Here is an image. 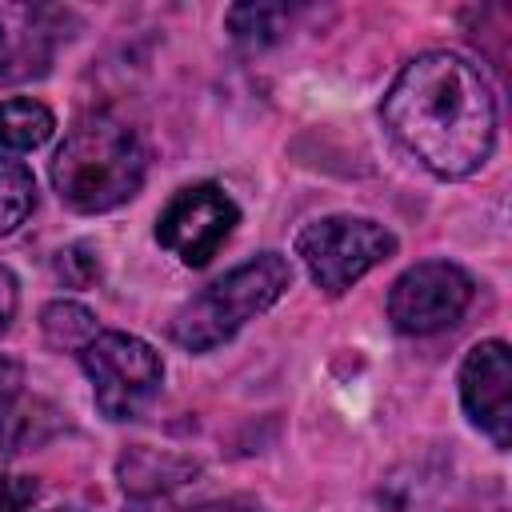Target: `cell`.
I'll use <instances>...</instances> for the list:
<instances>
[{
	"mask_svg": "<svg viewBox=\"0 0 512 512\" xmlns=\"http://www.w3.org/2000/svg\"><path fill=\"white\" fill-rule=\"evenodd\" d=\"M92 380V400L108 420H136L160 396L164 364L160 352L132 332H96L80 352Z\"/></svg>",
	"mask_w": 512,
	"mask_h": 512,
	"instance_id": "obj_5",
	"label": "cell"
},
{
	"mask_svg": "<svg viewBox=\"0 0 512 512\" xmlns=\"http://www.w3.org/2000/svg\"><path fill=\"white\" fill-rule=\"evenodd\" d=\"M196 472H200L196 460L176 456V452H156V448H128L116 464L120 488L132 500H160L176 492L180 484H188Z\"/></svg>",
	"mask_w": 512,
	"mask_h": 512,
	"instance_id": "obj_10",
	"label": "cell"
},
{
	"mask_svg": "<svg viewBox=\"0 0 512 512\" xmlns=\"http://www.w3.org/2000/svg\"><path fill=\"white\" fill-rule=\"evenodd\" d=\"M52 512H84V508H52Z\"/></svg>",
	"mask_w": 512,
	"mask_h": 512,
	"instance_id": "obj_21",
	"label": "cell"
},
{
	"mask_svg": "<svg viewBox=\"0 0 512 512\" xmlns=\"http://www.w3.org/2000/svg\"><path fill=\"white\" fill-rule=\"evenodd\" d=\"M240 504H212V508H196V512H236Z\"/></svg>",
	"mask_w": 512,
	"mask_h": 512,
	"instance_id": "obj_20",
	"label": "cell"
},
{
	"mask_svg": "<svg viewBox=\"0 0 512 512\" xmlns=\"http://www.w3.org/2000/svg\"><path fill=\"white\" fill-rule=\"evenodd\" d=\"M292 288V264L280 252H260L232 272L216 276L172 316V340L188 352H212L228 344L248 320L268 312Z\"/></svg>",
	"mask_w": 512,
	"mask_h": 512,
	"instance_id": "obj_3",
	"label": "cell"
},
{
	"mask_svg": "<svg viewBox=\"0 0 512 512\" xmlns=\"http://www.w3.org/2000/svg\"><path fill=\"white\" fill-rule=\"evenodd\" d=\"M36 492H40L36 476H8V472H0V512H24L36 500Z\"/></svg>",
	"mask_w": 512,
	"mask_h": 512,
	"instance_id": "obj_17",
	"label": "cell"
},
{
	"mask_svg": "<svg viewBox=\"0 0 512 512\" xmlns=\"http://www.w3.org/2000/svg\"><path fill=\"white\" fill-rule=\"evenodd\" d=\"M148 152L120 116H80L52 156V188L72 212H108L132 200L144 184Z\"/></svg>",
	"mask_w": 512,
	"mask_h": 512,
	"instance_id": "obj_2",
	"label": "cell"
},
{
	"mask_svg": "<svg viewBox=\"0 0 512 512\" xmlns=\"http://www.w3.org/2000/svg\"><path fill=\"white\" fill-rule=\"evenodd\" d=\"M392 252H396V236L384 224L368 216H348V212L320 216L304 224L296 236V256L308 280L328 296L348 292L364 272L384 264Z\"/></svg>",
	"mask_w": 512,
	"mask_h": 512,
	"instance_id": "obj_4",
	"label": "cell"
},
{
	"mask_svg": "<svg viewBox=\"0 0 512 512\" xmlns=\"http://www.w3.org/2000/svg\"><path fill=\"white\" fill-rule=\"evenodd\" d=\"M16 304H20V284H16V276L0 264V336L12 328V320H16Z\"/></svg>",
	"mask_w": 512,
	"mask_h": 512,
	"instance_id": "obj_18",
	"label": "cell"
},
{
	"mask_svg": "<svg viewBox=\"0 0 512 512\" xmlns=\"http://www.w3.org/2000/svg\"><path fill=\"white\" fill-rule=\"evenodd\" d=\"M56 12L48 4L0 0V84L36 80L52 68Z\"/></svg>",
	"mask_w": 512,
	"mask_h": 512,
	"instance_id": "obj_9",
	"label": "cell"
},
{
	"mask_svg": "<svg viewBox=\"0 0 512 512\" xmlns=\"http://www.w3.org/2000/svg\"><path fill=\"white\" fill-rule=\"evenodd\" d=\"M36 208V180L24 160L0 156V236H12Z\"/></svg>",
	"mask_w": 512,
	"mask_h": 512,
	"instance_id": "obj_14",
	"label": "cell"
},
{
	"mask_svg": "<svg viewBox=\"0 0 512 512\" xmlns=\"http://www.w3.org/2000/svg\"><path fill=\"white\" fill-rule=\"evenodd\" d=\"M60 432V412L48 400H0V456L24 452L32 444H44Z\"/></svg>",
	"mask_w": 512,
	"mask_h": 512,
	"instance_id": "obj_11",
	"label": "cell"
},
{
	"mask_svg": "<svg viewBox=\"0 0 512 512\" xmlns=\"http://www.w3.org/2000/svg\"><path fill=\"white\" fill-rule=\"evenodd\" d=\"M288 8L284 4H236L228 12V28L240 44H268L284 32Z\"/></svg>",
	"mask_w": 512,
	"mask_h": 512,
	"instance_id": "obj_15",
	"label": "cell"
},
{
	"mask_svg": "<svg viewBox=\"0 0 512 512\" xmlns=\"http://www.w3.org/2000/svg\"><path fill=\"white\" fill-rule=\"evenodd\" d=\"M56 276L68 284V288H88L100 280V260L88 244H72V248H60L56 252Z\"/></svg>",
	"mask_w": 512,
	"mask_h": 512,
	"instance_id": "obj_16",
	"label": "cell"
},
{
	"mask_svg": "<svg viewBox=\"0 0 512 512\" xmlns=\"http://www.w3.org/2000/svg\"><path fill=\"white\" fill-rule=\"evenodd\" d=\"M56 132V116L40 100H0V148L32 152Z\"/></svg>",
	"mask_w": 512,
	"mask_h": 512,
	"instance_id": "obj_12",
	"label": "cell"
},
{
	"mask_svg": "<svg viewBox=\"0 0 512 512\" xmlns=\"http://www.w3.org/2000/svg\"><path fill=\"white\" fill-rule=\"evenodd\" d=\"M40 332H44L48 348H56V352H80L100 332V324H96V316L84 304H76V300H52L40 312Z\"/></svg>",
	"mask_w": 512,
	"mask_h": 512,
	"instance_id": "obj_13",
	"label": "cell"
},
{
	"mask_svg": "<svg viewBox=\"0 0 512 512\" xmlns=\"http://www.w3.org/2000/svg\"><path fill=\"white\" fill-rule=\"evenodd\" d=\"M472 276L452 260H424L400 272L388 288V320L404 336H436L472 304Z\"/></svg>",
	"mask_w": 512,
	"mask_h": 512,
	"instance_id": "obj_6",
	"label": "cell"
},
{
	"mask_svg": "<svg viewBox=\"0 0 512 512\" xmlns=\"http://www.w3.org/2000/svg\"><path fill=\"white\" fill-rule=\"evenodd\" d=\"M380 116L392 140L440 180L472 176L496 144V96L484 72L444 48L420 52L396 72Z\"/></svg>",
	"mask_w": 512,
	"mask_h": 512,
	"instance_id": "obj_1",
	"label": "cell"
},
{
	"mask_svg": "<svg viewBox=\"0 0 512 512\" xmlns=\"http://www.w3.org/2000/svg\"><path fill=\"white\" fill-rule=\"evenodd\" d=\"M460 404L468 420L504 452L512 444V352L504 340H480L460 364Z\"/></svg>",
	"mask_w": 512,
	"mask_h": 512,
	"instance_id": "obj_8",
	"label": "cell"
},
{
	"mask_svg": "<svg viewBox=\"0 0 512 512\" xmlns=\"http://www.w3.org/2000/svg\"><path fill=\"white\" fill-rule=\"evenodd\" d=\"M240 224V208L236 200L212 184V180H200V184H188L180 188L156 216V240L188 268H204L220 244L232 236V228Z\"/></svg>",
	"mask_w": 512,
	"mask_h": 512,
	"instance_id": "obj_7",
	"label": "cell"
},
{
	"mask_svg": "<svg viewBox=\"0 0 512 512\" xmlns=\"http://www.w3.org/2000/svg\"><path fill=\"white\" fill-rule=\"evenodd\" d=\"M20 384H24V368H20V360L0 356V400L20 396Z\"/></svg>",
	"mask_w": 512,
	"mask_h": 512,
	"instance_id": "obj_19",
	"label": "cell"
}]
</instances>
